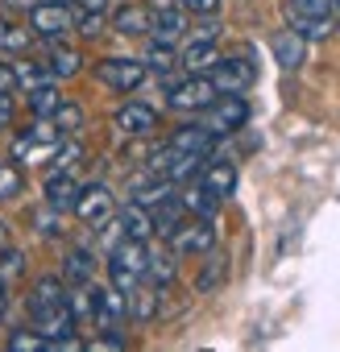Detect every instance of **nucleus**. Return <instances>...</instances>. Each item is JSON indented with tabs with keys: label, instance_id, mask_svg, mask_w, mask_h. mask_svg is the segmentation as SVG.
Here are the masks:
<instances>
[{
	"label": "nucleus",
	"instance_id": "f257e3e1",
	"mask_svg": "<svg viewBox=\"0 0 340 352\" xmlns=\"http://www.w3.org/2000/svg\"><path fill=\"white\" fill-rule=\"evenodd\" d=\"M30 315H34L38 331L50 340V348L75 331V315L67 307V294H63L59 278H38L34 282V290H30Z\"/></svg>",
	"mask_w": 340,
	"mask_h": 352
},
{
	"label": "nucleus",
	"instance_id": "f03ea898",
	"mask_svg": "<svg viewBox=\"0 0 340 352\" xmlns=\"http://www.w3.org/2000/svg\"><path fill=\"white\" fill-rule=\"evenodd\" d=\"M145 261H149V249L145 241H133V236H120L112 249H108V274H112V286L120 294H129L141 278H145Z\"/></svg>",
	"mask_w": 340,
	"mask_h": 352
},
{
	"label": "nucleus",
	"instance_id": "7ed1b4c3",
	"mask_svg": "<svg viewBox=\"0 0 340 352\" xmlns=\"http://www.w3.org/2000/svg\"><path fill=\"white\" fill-rule=\"evenodd\" d=\"M30 21H34V34L46 38V42H63L71 30H75V13L63 0H38L30 9Z\"/></svg>",
	"mask_w": 340,
	"mask_h": 352
},
{
	"label": "nucleus",
	"instance_id": "20e7f679",
	"mask_svg": "<svg viewBox=\"0 0 340 352\" xmlns=\"http://www.w3.org/2000/svg\"><path fill=\"white\" fill-rule=\"evenodd\" d=\"M204 112H208L204 124H208L216 137H229V133H237V129L249 120V104L241 100V91H220Z\"/></svg>",
	"mask_w": 340,
	"mask_h": 352
},
{
	"label": "nucleus",
	"instance_id": "39448f33",
	"mask_svg": "<svg viewBox=\"0 0 340 352\" xmlns=\"http://www.w3.org/2000/svg\"><path fill=\"white\" fill-rule=\"evenodd\" d=\"M170 249L175 253H208V249H216V228H212V220L208 216H195V220H183L175 232H170Z\"/></svg>",
	"mask_w": 340,
	"mask_h": 352
},
{
	"label": "nucleus",
	"instance_id": "423d86ee",
	"mask_svg": "<svg viewBox=\"0 0 340 352\" xmlns=\"http://www.w3.org/2000/svg\"><path fill=\"white\" fill-rule=\"evenodd\" d=\"M216 96H220V91H216L212 79L191 75V79H183V83L170 87V108H175V112H204Z\"/></svg>",
	"mask_w": 340,
	"mask_h": 352
},
{
	"label": "nucleus",
	"instance_id": "0eeeda50",
	"mask_svg": "<svg viewBox=\"0 0 340 352\" xmlns=\"http://www.w3.org/2000/svg\"><path fill=\"white\" fill-rule=\"evenodd\" d=\"M96 75H100V83L112 87V91H133V87L145 83V63H133V58H104V63L96 67Z\"/></svg>",
	"mask_w": 340,
	"mask_h": 352
},
{
	"label": "nucleus",
	"instance_id": "6e6552de",
	"mask_svg": "<svg viewBox=\"0 0 340 352\" xmlns=\"http://www.w3.org/2000/svg\"><path fill=\"white\" fill-rule=\"evenodd\" d=\"M253 79H257L253 58H216V67H212L216 91H245Z\"/></svg>",
	"mask_w": 340,
	"mask_h": 352
},
{
	"label": "nucleus",
	"instance_id": "1a4fd4ad",
	"mask_svg": "<svg viewBox=\"0 0 340 352\" xmlns=\"http://www.w3.org/2000/svg\"><path fill=\"white\" fill-rule=\"evenodd\" d=\"M83 224H104L108 216H112V191L108 187H83L79 191V199H75V208H71Z\"/></svg>",
	"mask_w": 340,
	"mask_h": 352
},
{
	"label": "nucleus",
	"instance_id": "9d476101",
	"mask_svg": "<svg viewBox=\"0 0 340 352\" xmlns=\"http://www.w3.org/2000/svg\"><path fill=\"white\" fill-rule=\"evenodd\" d=\"M149 34H153V42H170V46H175L187 34V9L183 5H158Z\"/></svg>",
	"mask_w": 340,
	"mask_h": 352
},
{
	"label": "nucleus",
	"instance_id": "9b49d317",
	"mask_svg": "<svg viewBox=\"0 0 340 352\" xmlns=\"http://www.w3.org/2000/svg\"><path fill=\"white\" fill-rule=\"evenodd\" d=\"M120 315H129V307H125V294L112 286V290H92V319H96V327H104V331H112L116 327V319Z\"/></svg>",
	"mask_w": 340,
	"mask_h": 352
},
{
	"label": "nucleus",
	"instance_id": "f8f14e48",
	"mask_svg": "<svg viewBox=\"0 0 340 352\" xmlns=\"http://www.w3.org/2000/svg\"><path fill=\"white\" fill-rule=\"evenodd\" d=\"M149 25H153V9H145V5H120L112 13V30L125 38H141V34H149Z\"/></svg>",
	"mask_w": 340,
	"mask_h": 352
},
{
	"label": "nucleus",
	"instance_id": "ddd939ff",
	"mask_svg": "<svg viewBox=\"0 0 340 352\" xmlns=\"http://www.w3.org/2000/svg\"><path fill=\"white\" fill-rule=\"evenodd\" d=\"M153 124H158V112H153L149 104H125V108L116 112V129L129 133V137H149Z\"/></svg>",
	"mask_w": 340,
	"mask_h": 352
},
{
	"label": "nucleus",
	"instance_id": "4468645a",
	"mask_svg": "<svg viewBox=\"0 0 340 352\" xmlns=\"http://www.w3.org/2000/svg\"><path fill=\"white\" fill-rule=\"evenodd\" d=\"M116 224H120V232H125V236H133V241H149V236H153V212H149V208H141L137 199L120 208Z\"/></svg>",
	"mask_w": 340,
	"mask_h": 352
},
{
	"label": "nucleus",
	"instance_id": "2eb2a0df",
	"mask_svg": "<svg viewBox=\"0 0 340 352\" xmlns=\"http://www.w3.org/2000/svg\"><path fill=\"white\" fill-rule=\"evenodd\" d=\"M75 199H79V183L71 179V174L67 170L63 174H50V179H46V208L50 212H71Z\"/></svg>",
	"mask_w": 340,
	"mask_h": 352
},
{
	"label": "nucleus",
	"instance_id": "dca6fc26",
	"mask_svg": "<svg viewBox=\"0 0 340 352\" xmlns=\"http://www.w3.org/2000/svg\"><path fill=\"white\" fill-rule=\"evenodd\" d=\"M200 183H204L216 199H229L233 187H237V166H233V162H208L204 174H200Z\"/></svg>",
	"mask_w": 340,
	"mask_h": 352
},
{
	"label": "nucleus",
	"instance_id": "f3484780",
	"mask_svg": "<svg viewBox=\"0 0 340 352\" xmlns=\"http://www.w3.org/2000/svg\"><path fill=\"white\" fill-rule=\"evenodd\" d=\"M274 58H278V67H282V71L303 67V58H307V38H303V34H295V30L278 34V38H274Z\"/></svg>",
	"mask_w": 340,
	"mask_h": 352
},
{
	"label": "nucleus",
	"instance_id": "a211bd4d",
	"mask_svg": "<svg viewBox=\"0 0 340 352\" xmlns=\"http://www.w3.org/2000/svg\"><path fill=\"white\" fill-rule=\"evenodd\" d=\"M212 141H216V133H212L208 124H187V129H179L175 137H170V149H183V153H208Z\"/></svg>",
	"mask_w": 340,
	"mask_h": 352
},
{
	"label": "nucleus",
	"instance_id": "6ab92c4d",
	"mask_svg": "<svg viewBox=\"0 0 340 352\" xmlns=\"http://www.w3.org/2000/svg\"><path fill=\"white\" fill-rule=\"evenodd\" d=\"M92 274H96V257H92L87 249H71V253H67V261H63V278H67V282H75V286H87V282H92Z\"/></svg>",
	"mask_w": 340,
	"mask_h": 352
},
{
	"label": "nucleus",
	"instance_id": "aec40b11",
	"mask_svg": "<svg viewBox=\"0 0 340 352\" xmlns=\"http://www.w3.org/2000/svg\"><path fill=\"white\" fill-rule=\"evenodd\" d=\"M125 307H129V315H133V319H141V323H145V319H153V315H158V286H145V290H137V286H133V290L125 294Z\"/></svg>",
	"mask_w": 340,
	"mask_h": 352
},
{
	"label": "nucleus",
	"instance_id": "412c9836",
	"mask_svg": "<svg viewBox=\"0 0 340 352\" xmlns=\"http://www.w3.org/2000/svg\"><path fill=\"white\" fill-rule=\"evenodd\" d=\"M216 58H220V50H216V42H208V38H195V42L183 50V67H191V71H208V67H216Z\"/></svg>",
	"mask_w": 340,
	"mask_h": 352
},
{
	"label": "nucleus",
	"instance_id": "4be33fe9",
	"mask_svg": "<svg viewBox=\"0 0 340 352\" xmlns=\"http://www.w3.org/2000/svg\"><path fill=\"white\" fill-rule=\"evenodd\" d=\"M59 104H63V96H59L54 79H46V83L30 87V112H34V116H54V108H59Z\"/></svg>",
	"mask_w": 340,
	"mask_h": 352
},
{
	"label": "nucleus",
	"instance_id": "5701e85b",
	"mask_svg": "<svg viewBox=\"0 0 340 352\" xmlns=\"http://www.w3.org/2000/svg\"><path fill=\"white\" fill-rule=\"evenodd\" d=\"M145 278H149V286H170V282H175V257H170V253H149Z\"/></svg>",
	"mask_w": 340,
	"mask_h": 352
},
{
	"label": "nucleus",
	"instance_id": "b1692460",
	"mask_svg": "<svg viewBox=\"0 0 340 352\" xmlns=\"http://www.w3.org/2000/svg\"><path fill=\"white\" fill-rule=\"evenodd\" d=\"M75 71H79V54L67 50V46H54L50 50V63H46V75L50 79H71Z\"/></svg>",
	"mask_w": 340,
	"mask_h": 352
},
{
	"label": "nucleus",
	"instance_id": "393cba45",
	"mask_svg": "<svg viewBox=\"0 0 340 352\" xmlns=\"http://www.w3.org/2000/svg\"><path fill=\"white\" fill-rule=\"evenodd\" d=\"M216 208H220V199H216L204 183H195V187L183 195V212H191V216H212Z\"/></svg>",
	"mask_w": 340,
	"mask_h": 352
},
{
	"label": "nucleus",
	"instance_id": "a878e982",
	"mask_svg": "<svg viewBox=\"0 0 340 352\" xmlns=\"http://www.w3.org/2000/svg\"><path fill=\"white\" fill-rule=\"evenodd\" d=\"M30 34L21 30V25H13V21H0V54H25L30 50Z\"/></svg>",
	"mask_w": 340,
	"mask_h": 352
},
{
	"label": "nucleus",
	"instance_id": "bb28decb",
	"mask_svg": "<svg viewBox=\"0 0 340 352\" xmlns=\"http://www.w3.org/2000/svg\"><path fill=\"white\" fill-rule=\"evenodd\" d=\"M224 278H229V257H224V253H216V257L200 270V282H195V286H200V294H208V290H216Z\"/></svg>",
	"mask_w": 340,
	"mask_h": 352
},
{
	"label": "nucleus",
	"instance_id": "cd10ccee",
	"mask_svg": "<svg viewBox=\"0 0 340 352\" xmlns=\"http://www.w3.org/2000/svg\"><path fill=\"white\" fill-rule=\"evenodd\" d=\"M332 5H336V0H290V5H286V17H290V21H303V17H332Z\"/></svg>",
	"mask_w": 340,
	"mask_h": 352
},
{
	"label": "nucleus",
	"instance_id": "c85d7f7f",
	"mask_svg": "<svg viewBox=\"0 0 340 352\" xmlns=\"http://www.w3.org/2000/svg\"><path fill=\"white\" fill-rule=\"evenodd\" d=\"M179 224H183V212L170 204V199L162 204V212H153V236H166L170 241V232H175Z\"/></svg>",
	"mask_w": 340,
	"mask_h": 352
},
{
	"label": "nucleus",
	"instance_id": "c756f323",
	"mask_svg": "<svg viewBox=\"0 0 340 352\" xmlns=\"http://www.w3.org/2000/svg\"><path fill=\"white\" fill-rule=\"evenodd\" d=\"M25 274V253L21 249H0V282H13V278H21Z\"/></svg>",
	"mask_w": 340,
	"mask_h": 352
},
{
	"label": "nucleus",
	"instance_id": "7c9ffc66",
	"mask_svg": "<svg viewBox=\"0 0 340 352\" xmlns=\"http://www.w3.org/2000/svg\"><path fill=\"white\" fill-rule=\"evenodd\" d=\"M145 67H153L158 75H166L170 67H175V50H170V42H153L145 50Z\"/></svg>",
	"mask_w": 340,
	"mask_h": 352
},
{
	"label": "nucleus",
	"instance_id": "2f4dec72",
	"mask_svg": "<svg viewBox=\"0 0 340 352\" xmlns=\"http://www.w3.org/2000/svg\"><path fill=\"white\" fill-rule=\"evenodd\" d=\"M290 30L303 34V38H328L332 34V17H303V21H290Z\"/></svg>",
	"mask_w": 340,
	"mask_h": 352
},
{
	"label": "nucleus",
	"instance_id": "473e14b6",
	"mask_svg": "<svg viewBox=\"0 0 340 352\" xmlns=\"http://www.w3.org/2000/svg\"><path fill=\"white\" fill-rule=\"evenodd\" d=\"M13 79H17V83H21V87L30 91V87L46 83L50 75H46V67H38V63H17V67H13Z\"/></svg>",
	"mask_w": 340,
	"mask_h": 352
},
{
	"label": "nucleus",
	"instance_id": "72a5a7b5",
	"mask_svg": "<svg viewBox=\"0 0 340 352\" xmlns=\"http://www.w3.org/2000/svg\"><path fill=\"white\" fill-rule=\"evenodd\" d=\"M50 120L59 124V133H75V129L83 124V112H79L75 104H67V100H63V104L54 108V116H50Z\"/></svg>",
	"mask_w": 340,
	"mask_h": 352
},
{
	"label": "nucleus",
	"instance_id": "f704fd0d",
	"mask_svg": "<svg viewBox=\"0 0 340 352\" xmlns=\"http://www.w3.org/2000/svg\"><path fill=\"white\" fill-rule=\"evenodd\" d=\"M9 348H13V352H46L50 340H46V336H34V331H13V336H9Z\"/></svg>",
	"mask_w": 340,
	"mask_h": 352
},
{
	"label": "nucleus",
	"instance_id": "c9c22d12",
	"mask_svg": "<svg viewBox=\"0 0 340 352\" xmlns=\"http://www.w3.org/2000/svg\"><path fill=\"white\" fill-rule=\"evenodd\" d=\"M17 195H21V174H17V166H0V204L17 199Z\"/></svg>",
	"mask_w": 340,
	"mask_h": 352
},
{
	"label": "nucleus",
	"instance_id": "e433bc0d",
	"mask_svg": "<svg viewBox=\"0 0 340 352\" xmlns=\"http://www.w3.org/2000/svg\"><path fill=\"white\" fill-rule=\"evenodd\" d=\"M79 30H83V38H100V30H104V13H83V17H79Z\"/></svg>",
	"mask_w": 340,
	"mask_h": 352
},
{
	"label": "nucleus",
	"instance_id": "4c0bfd02",
	"mask_svg": "<svg viewBox=\"0 0 340 352\" xmlns=\"http://www.w3.org/2000/svg\"><path fill=\"white\" fill-rule=\"evenodd\" d=\"M179 5H183L187 13H204V17H208V13L220 9V0H179Z\"/></svg>",
	"mask_w": 340,
	"mask_h": 352
},
{
	"label": "nucleus",
	"instance_id": "58836bf2",
	"mask_svg": "<svg viewBox=\"0 0 340 352\" xmlns=\"http://www.w3.org/2000/svg\"><path fill=\"white\" fill-rule=\"evenodd\" d=\"M17 91V79H13V67L0 63V96H13Z\"/></svg>",
	"mask_w": 340,
	"mask_h": 352
},
{
	"label": "nucleus",
	"instance_id": "ea45409f",
	"mask_svg": "<svg viewBox=\"0 0 340 352\" xmlns=\"http://www.w3.org/2000/svg\"><path fill=\"white\" fill-rule=\"evenodd\" d=\"M0 5H5L9 13H30V9L38 5V0H0Z\"/></svg>",
	"mask_w": 340,
	"mask_h": 352
},
{
	"label": "nucleus",
	"instance_id": "a19ab883",
	"mask_svg": "<svg viewBox=\"0 0 340 352\" xmlns=\"http://www.w3.org/2000/svg\"><path fill=\"white\" fill-rule=\"evenodd\" d=\"M9 120H13V100L0 96V129H9Z\"/></svg>",
	"mask_w": 340,
	"mask_h": 352
},
{
	"label": "nucleus",
	"instance_id": "79ce46f5",
	"mask_svg": "<svg viewBox=\"0 0 340 352\" xmlns=\"http://www.w3.org/2000/svg\"><path fill=\"white\" fill-rule=\"evenodd\" d=\"M5 315H9V286L0 282V323H5Z\"/></svg>",
	"mask_w": 340,
	"mask_h": 352
},
{
	"label": "nucleus",
	"instance_id": "37998d69",
	"mask_svg": "<svg viewBox=\"0 0 340 352\" xmlns=\"http://www.w3.org/2000/svg\"><path fill=\"white\" fill-rule=\"evenodd\" d=\"M0 249H9V224L0 220Z\"/></svg>",
	"mask_w": 340,
	"mask_h": 352
},
{
	"label": "nucleus",
	"instance_id": "c03bdc74",
	"mask_svg": "<svg viewBox=\"0 0 340 352\" xmlns=\"http://www.w3.org/2000/svg\"><path fill=\"white\" fill-rule=\"evenodd\" d=\"M336 5H340V0H336Z\"/></svg>",
	"mask_w": 340,
	"mask_h": 352
}]
</instances>
